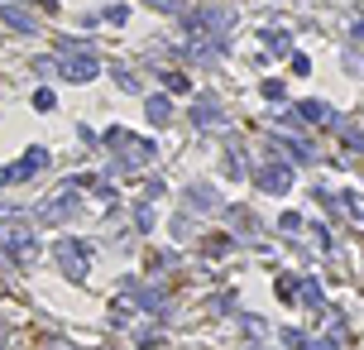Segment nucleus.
<instances>
[{
    "label": "nucleus",
    "mask_w": 364,
    "mask_h": 350,
    "mask_svg": "<svg viewBox=\"0 0 364 350\" xmlns=\"http://www.w3.org/2000/svg\"><path fill=\"white\" fill-rule=\"evenodd\" d=\"M182 29H187L197 44L221 48L226 34L235 29V15H230V10H221V5H202V10H187V15H182Z\"/></svg>",
    "instance_id": "obj_1"
},
{
    "label": "nucleus",
    "mask_w": 364,
    "mask_h": 350,
    "mask_svg": "<svg viewBox=\"0 0 364 350\" xmlns=\"http://www.w3.org/2000/svg\"><path fill=\"white\" fill-rule=\"evenodd\" d=\"M105 144L110 149H120V173H139L144 163H154V139H134L130 130H120V125H110L105 130Z\"/></svg>",
    "instance_id": "obj_2"
},
{
    "label": "nucleus",
    "mask_w": 364,
    "mask_h": 350,
    "mask_svg": "<svg viewBox=\"0 0 364 350\" xmlns=\"http://www.w3.org/2000/svg\"><path fill=\"white\" fill-rule=\"evenodd\" d=\"M0 249H5L15 264H34V259H39V240H34L29 226H5V231H0Z\"/></svg>",
    "instance_id": "obj_3"
},
{
    "label": "nucleus",
    "mask_w": 364,
    "mask_h": 350,
    "mask_svg": "<svg viewBox=\"0 0 364 350\" xmlns=\"http://www.w3.org/2000/svg\"><path fill=\"white\" fill-rule=\"evenodd\" d=\"M77 188L82 183H67L58 197H48V207H39L34 221H39V226H63V221H72V216H77Z\"/></svg>",
    "instance_id": "obj_4"
},
{
    "label": "nucleus",
    "mask_w": 364,
    "mask_h": 350,
    "mask_svg": "<svg viewBox=\"0 0 364 350\" xmlns=\"http://www.w3.org/2000/svg\"><path fill=\"white\" fill-rule=\"evenodd\" d=\"M58 72H63V82H91L101 72V58L91 53V48H72V53L58 58Z\"/></svg>",
    "instance_id": "obj_5"
},
{
    "label": "nucleus",
    "mask_w": 364,
    "mask_h": 350,
    "mask_svg": "<svg viewBox=\"0 0 364 350\" xmlns=\"http://www.w3.org/2000/svg\"><path fill=\"white\" fill-rule=\"evenodd\" d=\"M53 254H58V269L63 278H86V264H91V249L77 240H58L53 245Z\"/></svg>",
    "instance_id": "obj_6"
},
{
    "label": "nucleus",
    "mask_w": 364,
    "mask_h": 350,
    "mask_svg": "<svg viewBox=\"0 0 364 350\" xmlns=\"http://www.w3.org/2000/svg\"><path fill=\"white\" fill-rule=\"evenodd\" d=\"M254 178H259V188H264V192H273V197H283V192L292 188V168H287L283 159H273V154H268V163H264Z\"/></svg>",
    "instance_id": "obj_7"
},
{
    "label": "nucleus",
    "mask_w": 364,
    "mask_h": 350,
    "mask_svg": "<svg viewBox=\"0 0 364 350\" xmlns=\"http://www.w3.org/2000/svg\"><path fill=\"white\" fill-rule=\"evenodd\" d=\"M221 207V192L211 183H187V212H216Z\"/></svg>",
    "instance_id": "obj_8"
},
{
    "label": "nucleus",
    "mask_w": 364,
    "mask_h": 350,
    "mask_svg": "<svg viewBox=\"0 0 364 350\" xmlns=\"http://www.w3.org/2000/svg\"><path fill=\"white\" fill-rule=\"evenodd\" d=\"M192 125H197V130L221 125V101H216V96H197V101H192Z\"/></svg>",
    "instance_id": "obj_9"
},
{
    "label": "nucleus",
    "mask_w": 364,
    "mask_h": 350,
    "mask_svg": "<svg viewBox=\"0 0 364 350\" xmlns=\"http://www.w3.org/2000/svg\"><path fill=\"white\" fill-rule=\"evenodd\" d=\"M268 149H283V154H287L292 163H312V159H316L307 139H283V135H273V139H268Z\"/></svg>",
    "instance_id": "obj_10"
},
{
    "label": "nucleus",
    "mask_w": 364,
    "mask_h": 350,
    "mask_svg": "<svg viewBox=\"0 0 364 350\" xmlns=\"http://www.w3.org/2000/svg\"><path fill=\"white\" fill-rule=\"evenodd\" d=\"M44 168H48V149H25V159L15 163V178L29 183V178H34V173H44Z\"/></svg>",
    "instance_id": "obj_11"
},
{
    "label": "nucleus",
    "mask_w": 364,
    "mask_h": 350,
    "mask_svg": "<svg viewBox=\"0 0 364 350\" xmlns=\"http://www.w3.org/2000/svg\"><path fill=\"white\" fill-rule=\"evenodd\" d=\"M125 293H134V302H139L144 312H163V307H168L158 288H144V283H134V278H125Z\"/></svg>",
    "instance_id": "obj_12"
},
{
    "label": "nucleus",
    "mask_w": 364,
    "mask_h": 350,
    "mask_svg": "<svg viewBox=\"0 0 364 350\" xmlns=\"http://www.w3.org/2000/svg\"><path fill=\"white\" fill-rule=\"evenodd\" d=\"M264 48L278 53V58H287V53H292V34H287V29H264Z\"/></svg>",
    "instance_id": "obj_13"
},
{
    "label": "nucleus",
    "mask_w": 364,
    "mask_h": 350,
    "mask_svg": "<svg viewBox=\"0 0 364 350\" xmlns=\"http://www.w3.org/2000/svg\"><path fill=\"white\" fill-rule=\"evenodd\" d=\"M0 20H5L10 29H20V34H34V29H39V25L25 15V10H20V5H0Z\"/></svg>",
    "instance_id": "obj_14"
},
{
    "label": "nucleus",
    "mask_w": 364,
    "mask_h": 350,
    "mask_svg": "<svg viewBox=\"0 0 364 350\" xmlns=\"http://www.w3.org/2000/svg\"><path fill=\"white\" fill-rule=\"evenodd\" d=\"M144 115H149V125H168L173 101H168V96H149V101H144Z\"/></svg>",
    "instance_id": "obj_15"
},
{
    "label": "nucleus",
    "mask_w": 364,
    "mask_h": 350,
    "mask_svg": "<svg viewBox=\"0 0 364 350\" xmlns=\"http://www.w3.org/2000/svg\"><path fill=\"white\" fill-rule=\"evenodd\" d=\"M302 302H307L312 312H321V307H326V297H321V283H316V278H302Z\"/></svg>",
    "instance_id": "obj_16"
},
{
    "label": "nucleus",
    "mask_w": 364,
    "mask_h": 350,
    "mask_svg": "<svg viewBox=\"0 0 364 350\" xmlns=\"http://www.w3.org/2000/svg\"><path fill=\"white\" fill-rule=\"evenodd\" d=\"M340 144H345L350 154H364V130H355V125H345V130H340Z\"/></svg>",
    "instance_id": "obj_17"
},
{
    "label": "nucleus",
    "mask_w": 364,
    "mask_h": 350,
    "mask_svg": "<svg viewBox=\"0 0 364 350\" xmlns=\"http://www.w3.org/2000/svg\"><path fill=\"white\" fill-rule=\"evenodd\" d=\"M163 86H168L173 96H187V91H192V77H182V72H163Z\"/></svg>",
    "instance_id": "obj_18"
},
{
    "label": "nucleus",
    "mask_w": 364,
    "mask_h": 350,
    "mask_svg": "<svg viewBox=\"0 0 364 350\" xmlns=\"http://www.w3.org/2000/svg\"><path fill=\"white\" fill-rule=\"evenodd\" d=\"M110 77H115V86H120V91H139V77H134L130 67H110Z\"/></svg>",
    "instance_id": "obj_19"
},
{
    "label": "nucleus",
    "mask_w": 364,
    "mask_h": 350,
    "mask_svg": "<svg viewBox=\"0 0 364 350\" xmlns=\"http://www.w3.org/2000/svg\"><path fill=\"white\" fill-rule=\"evenodd\" d=\"M101 20H105V25H125V20H130V5H105Z\"/></svg>",
    "instance_id": "obj_20"
},
{
    "label": "nucleus",
    "mask_w": 364,
    "mask_h": 350,
    "mask_svg": "<svg viewBox=\"0 0 364 350\" xmlns=\"http://www.w3.org/2000/svg\"><path fill=\"white\" fill-rule=\"evenodd\" d=\"M283 346L287 350H307V336H302L297 326H287V331H283Z\"/></svg>",
    "instance_id": "obj_21"
},
{
    "label": "nucleus",
    "mask_w": 364,
    "mask_h": 350,
    "mask_svg": "<svg viewBox=\"0 0 364 350\" xmlns=\"http://www.w3.org/2000/svg\"><path fill=\"white\" fill-rule=\"evenodd\" d=\"M58 106V96H53L48 86H39V91H34V110H53Z\"/></svg>",
    "instance_id": "obj_22"
},
{
    "label": "nucleus",
    "mask_w": 364,
    "mask_h": 350,
    "mask_svg": "<svg viewBox=\"0 0 364 350\" xmlns=\"http://www.w3.org/2000/svg\"><path fill=\"white\" fill-rule=\"evenodd\" d=\"M226 173H230V183H240V178H245V159H240V154H226Z\"/></svg>",
    "instance_id": "obj_23"
},
{
    "label": "nucleus",
    "mask_w": 364,
    "mask_h": 350,
    "mask_svg": "<svg viewBox=\"0 0 364 350\" xmlns=\"http://www.w3.org/2000/svg\"><path fill=\"white\" fill-rule=\"evenodd\" d=\"M130 317H134V312H130V302H110V322H115V326H125Z\"/></svg>",
    "instance_id": "obj_24"
},
{
    "label": "nucleus",
    "mask_w": 364,
    "mask_h": 350,
    "mask_svg": "<svg viewBox=\"0 0 364 350\" xmlns=\"http://www.w3.org/2000/svg\"><path fill=\"white\" fill-rule=\"evenodd\" d=\"M259 91H264V101H283V96H287V91H283V82H264Z\"/></svg>",
    "instance_id": "obj_25"
},
{
    "label": "nucleus",
    "mask_w": 364,
    "mask_h": 350,
    "mask_svg": "<svg viewBox=\"0 0 364 350\" xmlns=\"http://www.w3.org/2000/svg\"><path fill=\"white\" fill-rule=\"evenodd\" d=\"M278 226H283V231H302V212H283V216H278Z\"/></svg>",
    "instance_id": "obj_26"
},
{
    "label": "nucleus",
    "mask_w": 364,
    "mask_h": 350,
    "mask_svg": "<svg viewBox=\"0 0 364 350\" xmlns=\"http://www.w3.org/2000/svg\"><path fill=\"white\" fill-rule=\"evenodd\" d=\"M134 221H139V231H154V212H149V207H139V212H134Z\"/></svg>",
    "instance_id": "obj_27"
},
{
    "label": "nucleus",
    "mask_w": 364,
    "mask_h": 350,
    "mask_svg": "<svg viewBox=\"0 0 364 350\" xmlns=\"http://www.w3.org/2000/svg\"><path fill=\"white\" fill-rule=\"evenodd\" d=\"M20 178H15V168H0V188H15Z\"/></svg>",
    "instance_id": "obj_28"
},
{
    "label": "nucleus",
    "mask_w": 364,
    "mask_h": 350,
    "mask_svg": "<svg viewBox=\"0 0 364 350\" xmlns=\"http://www.w3.org/2000/svg\"><path fill=\"white\" fill-rule=\"evenodd\" d=\"M350 34H355V39H364V20H355V29H350Z\"/></svg>",
    "instance_id": "obj_29"
},
{
    "label": "nucleus",
    "mask_w": 364,
    "mask_h": 350,
    "mask_svg": "<svg viewBox=\"0 0 364 350\" xmlns=\"http://www.w3.org/2000/svg\"><path fill=\"white\" fill-rule=\"evenodd\" d=\"M149 5H158V10H173V0H149Z\"/></svg>",
    "instance_id": "obj_30"
},
{
    "label": "nucleus",
    "mask_w": 364,
    "mask_h": 350,
    "mask_svg": "<svg viewBox=\"0 0 364 350\" xmlns=\"http://www.w3.org/2000/svg\"><path fill=\"white\" fill-rule=\"evenodd\" d=\"M0 346H5V326H0Z\"/></svg>",
    "instance_id": "obj_31"
}]
</instances>
